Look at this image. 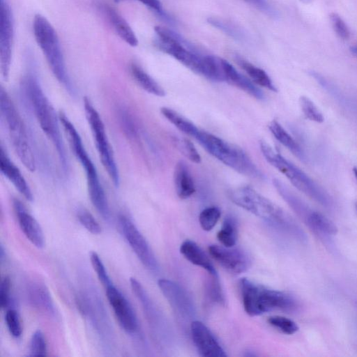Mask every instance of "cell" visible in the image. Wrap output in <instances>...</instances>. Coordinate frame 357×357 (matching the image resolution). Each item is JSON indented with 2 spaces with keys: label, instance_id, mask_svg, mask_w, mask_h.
Listing matches in <instances>:
<instances>
[{
  "label": "cell",
  "instance_id": "obj_1",
  "mask_svg": "<svg viewBox=\"0 0 357 357\" xmlns=\"http://www.w3.org/2000/svg\"><path fill=\"white\" fill-rule=\"evenodd\" d=\"M28 102L43 132L56 150L63 172L68 171V160L61 135L59 116L45 96L34 72L29 71L22 81Z\"/></svg>",
  "mask_w": 357,
  "mask_h": 357
},
{
  "label": "cell",
  "instance_id": "obj_2",
  "mask_svg": "<svg viewBox=\"0 0 357 357\" xmlns=\"http://www.w3.org/2000/svg\"><path fill=\"white\" fill-rule=\"evenodd\" d=\"M59 116L70 147L84 169L90 200L100 215L105 220L109 219V207L96 166L85 149L81 137L74 125L65 114L61 112Z\"/></svg>",
  "mask_w": 357,
  "mask_h": 357
},
{
  "label": "cell",
  "instance_id": "obj_3",
  "mask_svg": "<svg viewBox=\"0 0 357 357\" xmlns=\"http://www.w3.org/2000/svg\"><path fill=\"white\" fill-rule=\"evenodd\" d=\"M239 289L244 310L250 317L274 310L291 312L297 306L296 300L289 294L271 289L248 278L241 279Z\"/></svg>",
  "mask_w": 357,
  "mask_h": 357
},
{
  "label": "cell",
  "instance_id": "obj_4",
  "mask_svg": "<svg viewBox=\"0 0 357 357\" xmlns=\"http://www.w3.org/2000/svg\"><path fill=\"white\" fill-rule=\"evenodd\" d=\"M193 137L208 153L224 165L246 176L264 179L261 171L240 147L199 129Z\"/></svg>",
  "mask_w": 357,
  "mask_h": 357
},
{
  "label": "cell",
  "instance_id": "obj_5",
  "mask_svg": "<svg viewBox=\"0 0 357 357\" xmlns=\"http://www.w3.org/2000/svg\"><path fill=\"white\" fill-rule=\"evenodd\" d=\"M33 31L53 75L71 95L75 88L68 74L57 33L45 17L36 14L33 20Z\"/></svg>",
  "mask_w": 357,
  "mask_h": 357
},
{
  "label": "cell",
  "instance_id": "obj_6",
  "mask_svg": "<svg viewBox=\"0 0 357 357\" xmlns=\"http://www.w3.org/2000/svg\"><path fill=\"white\" fill-rule=\"evenodd\" d=\"M0 114L13 148L19 160L30 172L36 168V159L22 119L6 90L0 89Z\"/></svg>",
  "mask_w": 357,
  "mask_h": 357
},
{
  "label": "cell",
  "instance_id": "obj_7",
  "mask_svg": "<svg viewBox=\"0 0 357 357\" xmlns=\"http://www.w3.org/2000/svg\"><path fill=\"white\" fill-rule=\"evenodd\" d=\"M260 149L267 162L284 174L301 192L325 207L332 205L331 197L302 170L275 151L266 142H260Z\"/></svg>",
  "mask_w": 357,
  "mask_h": 357
},
{
  "label": "cell",
  "instance_id": "obj_8",
  "mask_svg": "<svg viewBox=\"0 0 357 357\" xmlns=\"http://www.w3.org/2000/svg\"><path fill=\"white\" fill-rule=\"evenodd\" d=\"M229 197L234 204L255 216L279 226L297 229L294 221L281 208L250 186L233 189L229 192Z\"/></svg>",
  "mask_w": 357,
  "mask_h": 357
},
{
  "label": "cell",
  "instance_id": "obj_9",
  "mask_svg": "<svg viewBox=\"0 0 357 357\" xmlns=\"http://www.w3.org/2000/svg\"><path fill=\"white\" fill-rule=\"evenodd\" d=\"M84 107L101 163L114 185L118 188L120 184L119 172L104 123L98 112L86 97L84 100Z\"/></svg>",
  "mask_w": 357,
  "mask_h": 357
},
{
  "label": "cell",
  "instance_id": "obj_10",
  "mask_svg": "<svg viewBox=\"0 0 357 357\" xmlns=\"http://www.w3.org/2000/svg\"><path fill=\"white\" fill-rule=\"evenodd\" d=\"M14 39V18L10 5L0 0V68L2 78L9 77Z\"/></svg>",
  "mask_w": 357,
  "mask_h": 357
},
{
  "label": "cell",
  "instance_id": "obj_11",
  "mask_svg": "<svg viewBox=\"0 0 357 357\" xmlns=\"http://www.w3.org/2000/svg\"><path fill=\"white\" fill-rule=\"evenodd\" d=\"M119 225L123 237L143 265L151 271H157V260L146 238L133 222L121 214L119 216Z\"/></svg>",
  "mask_w": 357,
  "mask_h": 357
},
{
  "label": "cell",
  "instance_id": "obj_12",
  "mask_svg": "<svg viewBox=\"0 0 357 357\" xmlns=\"http://www.w3.org/2000/svg\"><path fill=\"white\" fill-rule=\"evenodd\" d=\"M158 285L175 314L183 320L192 319L195 314L193 302L187 292L177 283L160 279Z\"/></svg>",
  "mask_w": 357,
  "mask_h": 357
},
{
  "label": "cell",
  "instance_id": "obj_13",
  "mask_svg": "<svg viewBox=\"0 0 357 357\" xmlns=\"http://www.w3.org/2000/svg\"><path fill=\"white\" fill-rule=\"evenodd\" d=\"M106 295L120 326L127 333L137 331L138 322L132 305L114 284L105 288Z\"/></svg>",
  "mask_w": 357,
  "mask_h": 357
},
{
  "label": "cell",
  "instance_id": "obj_14",
  "mask_svg": "<svg viewBox=\"0 0 357 357\" xmlns=\"http://www.w3.org/2000/svg\"><path fill=\"white\" fill-rule=\"evenodd\" d=\"M208 252L211 257L229 273L240 274L245 272L250 266L248 256L240 249L211 245L208 247Z\"/></svg>",
  "mask_w": 357,
  "mask_h": 357
},
{
  "label": "cell",
  "instance_id": "obj_15",
  "mask_svg": "<svg viewBox=\"0 0 357 357\" xmlns=\"http://www.w3.org/2000/svg\"><path fill=\"white\" fill-rule=\"evenodd\" d=\"M190 333L197 352L203 357H226L227 355L210 329L202 321L190 323Z\"/></svg>",
  "mask_w": 357,
  "mask_h": 357
},
{
  "label": "cell",
  "instance_id": "obj_16",
  "mask_svg": "<svg viewBox=\"0 0 357 357\" xmlns=\"http://www.w3.org/2000/svg\"><path fill=\"white\" fill-rule=\"evenodd\" d=\"M13 205L20 229L26 238L36 247L43 248L45 245L44 234L38 221L19 199H14Z\"/></svg>",
  "mask_w": 357,
  "mask_h": 357
},
{
  "label": "cell",
  "instance_id": "obj_17",
  "mask_svg": "<svg viewBox=\"0 0 357 357\" xmlns=\"http://www.w3.org/2000/svg\"><path fill=\"white\" fill-rule=\"evenodd\" d=\"M0 169L1 174L26 200L33 201V194L19 168L10 160L2 144L0 151Z\"/></svg>",
  "mask_w": 357,
  "mask_h": 357
},
{
  "label": "cell",
  "instance_id": "obj_18",
  "mask_svg": "<svg viewBox=\"0 0 357 357\" xmlns=\"http://www.w3.org/2000/svg\"><path fill=\"white\" fill-rule=\"evenodd\" d=\"M130 283L132 291L141 303L146 319L153 330L156 331L158 334L160 333V329L163 332L162 330L165 329L163 317H161L160 312L150 299L142 284L135 278H130Z\"/></svg>",
  "mask_w": 357,
  "mask_h": 357
},
{
  "label": "cell",
  "instance_id": "obj_19",
  "mask_svg": "<svg viewBox=\"0 0 357 357\" xmlns=\"http://www.w3.org/2000/svg\"><path fill=\"white\" fill-rule=\"evenodd\" d=\"M222 63L226 82L241 89L256 99H264L265 96L263 91L252 81L239 73L227 61L222 59Z\"/></svg>",
  "mask_w": 357,
  "mask_h": 357
},
{
  "label": "cell",
  "instance_id": "obj_20",
  "mask_svg": "<svg viewBox=\"0 0 357 357\" xmlns=\"http://www.w3.org/2000/svg\"><path fill=\"white\" fill-rule=\"evenodd\" d=\"M180 252L188 261L205 269L210 275L218 276L206 253L195 242L183 241L180 246Z\"/></svg>",
  "mask_w": 357,
  "mask_h": 357
},
{
  "label": "cell",
  "instance_id": "obj_21",
  "mask_svg": "<svg viewBox=\"0 0 357 357\" xmlns=\"http://www.w3.org/2000/svg\"><path fill=\"white\" fill-rule=\"evenodd\" d=\"M174 184L176 192L180 199H188L195 192L194 180L188 165L183 160H179L175 165Z\"/></svg>",
  "mask_w": 357,
  "mask_h": 357
},
{
  "label": "cell",
  "instance_id": "obj_22",
  "mask_svg": "<svg viewBox=\"0 0 357 357\" xmlns=\"http://www.w3.org/2000/svg\"><path fill=\"white\" fill-rule=\"evenodd\" d=\"M104 12L119 36L130 46H137V38L127 21L111 6H105Z\"/></svg>",
  "mask_w": 357,
  "mask_h": 357
},
{
  "label": "cell",
  "instance_id": "obj_23",
  "mask_svg": "<svg viewBox=\"0 0 357 357\" xmlns=\"http://www.w3.org/2000/svg\"><path fill=\"white\" fill-rule=\"evenodd\" d=\"M273 183L282 199L298 216L305 221L312 210L281 181L274 178Z\"/></svg>",
  "mask_w": 357,
  "mask_h": 357
},
{
  "label": "cell",
  "instance_id": "obj_24",
  "mask_svg": "<svg viewBox=\"0 0 357 357\" xmlns=\"http://www.w3.org/2000/svg\"><path fill=\"white\" fill-rule=\"evenodd\" d=\"M130 72L137 84L147 93L158 97L165 96L163 88L140 66L132 63Z\"/></svg>",
  "mask_w": 357,
  "mask_h": 357
},
{
  "label": "cell",
  "instance_id": "obj_25",
  "mask_svg": "<svg viewBox=\"0 0 357 357\" xmlns=\"http://www.w3.org/2000/svg\"><path fill=\"white\" fill-rule=\"evenodd\" d=\"M268 129L274 137L284 146L288 149L294 155L300 160H305V155L294 139L286 131V130L275 120L271 121Z\"/></svg>",
  "mask_w": 357,
  "mask_h": 357
},
{
  "label": "cell",
  "instance_id": "obj_26",
  "mask_svg": "<svg viewBox=\"0 0 357 357\" xmlns=\"http://www.w3.org/2000/svg\"><path fill=\"white\" fill-rule=\"evenodd\" d=\"M28 295L30 303L35 307L47 313L54 312L50 292L45 286L38 283L31 284L29 288Z\"/></svg>",
  "mask_w": 357,
  "mask_h": 357
},
{
  "label": "cell",
  "instance_id": "obj_27",
  "mask_svg": "<svg viewBox=\"0 0 357 357\" xmlns=\"http://www.w3.org/2000/svg\"><path fill=\"white\" fill-rule=\"evenodd\" d=\"M236 61L246 72L255 84L272 91H277L276 86L274 85L268 75L264 70L255 66L240 56H236Z\"/></svg>",
  "mask_w": 357,
  "mask_h": 357
},
{
  "label": "cell",
  "instance_id": "obj_28",
  "mask_svg": "<svg viewBox=\"0 0 357 357\" xmlns=\"http://www.w3.org/2000/svg\"><path fill=\"white\" fill-rule=\"evenodd\" d=\"M305 222L318 234L335 235L338 232V228L335 224L317 211H312Z\"/></svg>",
  "mask_w": 357,
  "mask_h": 357
},
{
  "label": "cell",
  "instance_id": "obj_29",
  "mask_svg": "<svg viewBox=\"0 0 357 357\" xmlns=\"http://www.w3.org/2000/svg\"><path fill=\"white\" fill-rule=\"evenodd\" d=\"M160 113L167 121L185 135L193 137L199 130L192 122L169 107H161Z\"/></svg>",
  "mask_w": 357,
  "mask_h": 357
},
{
  "label": "cell",
  "instance_id": "obj_30",
  "mask_svg": "<svg viewBox=\"0 0 357 357\" xmlns=\"http://www.w3.org/2000/svg\"><path fill=\"white\" fill-rule=\"evenodd\" d=\"M219 242L225 247H234L237 240V223L231 215H227L223 221L222 227L217 234Z\"/></svg>",
  "mask_w": 357,
  "mask_h": 357
},
{
  "label": "cell",
  "instance_id": "obj_31",
  "mask_svg": "<svg viewBox=\"0 0 357 357\" xmlns=\"http://www.w3.org/2000/svg\"><path fill=\"white\" fill-rule=\"evenodd\" d=\"M173 145L186 158L195 163H200L201 156L193 143L188 139L178 136H172Z\"/></svg>",
  "mask_w": 357,
  "mask_h": 357
},
{
  "label": "cell",
  "instance_id": "obj_32",
  "mask_svg": "<svg viewBox=\"0 0 357 357\" xmlns=\"http://www.w3.org/2000/svg\"><path fill=\"white\" fill-rule=\"evenodd\" d=\"M221 215V211L216 206H210L203 209L199 216V222L203 230L211 231L217 224Z\"/></svg>",
  "mask_w": 357,
  "mask_h": 357
},
{
  "label": "cell",
  "instance_id": "obj_33",
  "mask_svg": "<svg viewBox=\"0 0 357 357\" xmlns=\"http://www.w3.org/2000/svg\"><path fill=\"white\" fill-rule=\"evenodd\" d=\"M267 321L271 326L286 335H293L299 329L293 320L280 315L271 316L268 318Z\"/></svg>",
  "mask_w": 357,
  "mask_h": 357
},
{
  "label": "cell",
  "instance_id": "obj_34",
  "mask_svg": "<svg viewBox=\"0 0 357 357\" xmlns=\"http://www.w3.org/2000/svg\"><path fill=\"white\" fill-rule=\"evenodd\" d=\"M47 342L40 330L36 331L31 338L29 344V356H45L47 355Z\"/></svg>",
  "mask_w": 357,
  "mask_h": 357
},
{
  "label": "cell",
  "instance_id": "obj_35",
  "mask_svg": "<svg viewBox=\"0 0 357 357\" xmlns=\"http://www.w3.org/2000/svg\"><path fill=\"white\" fill-rule=\"evenodd\" d=\"M208 22L214 27L236 40H242L244 39L243 33L237 26L229 22L214 17L208 18Z\"/></svg>",
  "mask_w": 357,
  "mask_h": 357
},
{
  "label": "cell",
  "instance_id": "obj_36",
  "mask_svg": "<svg viewBox=\"0 0 357 357\" xmlns=\"http://www.w3.org/2000/svg\"><path fill=\"white\" fill-rule=\"evenodd\" d=\"M300 106L305 116L312 121L322 123L324 118L313 102L306 96L299 99Z\"/></svg>",
  "mask_w": 357,
  "mask_h": 357
},
{
  "label": "cell",
  "instance_id": "obj_37",
  "mask_svg": "<svg viewBox=\"0 0 357 357\" xmlns=\"http://www.w3.org/2000/svg\"><path fill=\"white\" fill-rule=\"evenodd\" d=\"M5 321L10 334L18 338L22 333L20 316L15 309H8L5 314Z\"/></svg>",
  "mask_w": 357,
  "mask_h": 357
},
{
  "label": "cell",
  "instance_id": "obj_38",
  "mask_svg": "<svg viewBox=\"0 0 357 357\" xmlns=\"http://www.w3.org/2000/svg\"><path fill=\"white\" fill-rule=\"evenodd\" d=\"M77 216L80 224L93 234L101 233V227L93 215L84 208L79 209Z\"/></svg>",
  "mask_w": 357,
  "mask_h": 357
},
{
  "label": "cell",
  "instance_id": "obj_39",
  "mask_svg": "<svg viewBox=\"0 0 357 357\" xmlns=\"http://www.w3.org/2000/svg\"><path fill=\"white\" fill-rule=\"evenodd\" d=\"M90 260L93 270L105 288L113 284L100 256L96 252H91Z\"/></svg>",
  "mask_w": 357,
  "mask_h": 357
},
{
  "label": "cell",
  "instance_id": "obj_40",
  "mask_svg": "<svg viewBox=\"0 0 357 357\" xmlns=\"http://www.w3.org/2000/svg\"><path fill=\"white\" fill-rule=\"evenodd\" d=\"M207 295L213 302L224 305L225 296L219 282L218 276L211 275V280L207 284Z\"/></svg>",
  "mask_w": 357,
  "mask_h": 357
},
{
  "label": "cell",
  "instance_id": "obj_41",
  "mask_svg": "<svg viewBox=\"0 0 357 357\" xmlns=\"http://www.w3.org/2000/svg\"><path fill=\"white\" fill-rule=\"evenodd\" d=\"M330 20L332 26L338 37L342 40H347L350 36V31L342 17L336 13H331L330 14Z\"/></svg>",
  "mask_w": 357,
  "mask_h": 357
},
{
  "label": "cell",
  "instance_id": "obj_42",
  "mask_svg": "<svg viewBox=\"0 0 357 357\" xmlns=\"http://www.w3.org/2000/svg\"><path fill=\"white\" fill-rule=\"evenodd\" d=\"M10 278L6 275L1 281L0 285V305L1 308H7L10 303Z\"/></svg>",
  "mask_w": 357,
  "mask_h": 357
},
{
  "label": "cell",
  "instance_id": "obj_43",
  "mask_svg": "<svg viewBox=\"0 0 357 357\" xmlns=\"http://www.w3.org/2000/svg\"><path fill=\"white\" fill-rule=\"evenodd\" d=\"M120 121L121 126L126 135L129 137L134 138L137 135L136 126L132 121V117L126 111L120 112Z\"/></svg>",
  "mask_w": 357,
  "mask_h": 357
},
{
  "label": "cell",
  "instance_id": "obj_44",
  "mask_svg": "<svg viewBox=\"0 0 357 357\" xmlns=\"http://www.w3.org/2000/svg\"><path fill=\"white\" fill-rule=\"evenodd\" d=\"M151 10H154L158 15L166 21L172 22V19L163 10L160 0H137Z\"/></svg>",
  "mask_w": 357,
  "mask_h": 357
},
{
  "label": "cell",
  "instance_id": "obj_45",
  "mask_svg": "<svg viewBox=\"0 0 357 357\" xmlns=\"http://www.w3.org/2000/svg\"><path fill=\"white\" fill-rule=\"evenodd\" d=\"M250 4L255 6L259 10H261L262 12H265L269 8V3L266 1V0H244Z\"/></svg>",
  "mask_w": 357,
  "mask_h": 357
},
{
  "label": "cell",
  "instance_id": "obj_46",
  "mask_svg": "<svg viewBox=\"0 0 357 357\" xmlns=\"http://www.w3.org/2000/svg\"><path fill=\"white\" fill-rule=\"evenodd\" d=\"M350 51L352 54L357 56V43L350 47Z\"/></svg>",
  "mask_w": 357,
  "mask_h": 357
},
{
  "label": "cell",
  "instance_id": "obj_47",
  "mask_svg": "<svg viewBox=\"0 0 357 357\" xmlns=\"http://www.w3.org/2000/svg\"><path fill=\"white\" fill-rule=\"evenodd\" d=\"M5 256H6V253H4V248H3V245H1V248H0V260H1V261H3Z\"/></svg>",
  "mask_w": 357,
  "mask_h": 357
},
{
  "label": "cell",
  "instance_id": "obj_48",
  "mask_svg": "<svg viewBox=\"0 0 357 357\" xmlns=\"http://www.w3.org/2000/svg\"><path fill=\"white\" fill-rule=\"evenodd\" d=\"M353 172H354V176L357 180V167H354L353 168Z\"/></svg>",
  "mask_w": 357,
  "mask_h": 357
},
{
  "label": "cell",
  "instance_id": "obj_49",
  "mask_svg": "<svg viewBox=\"0 0 357 357\" xmlns=\"http://www.w3.org/2000/svg\"><path fill=\"white\" fill-rule=\"evenodd\" d=\"M300 1L304 3H309L312 2L313 0H300Z\"/></svg>",
  "mask_w": 357,
  "mask_h": 357
},
{
  "label": "cell",
  "instance_id": "obj_50",
  "mask_svg": "<svg viewBox=\"0 0 357 357\" xmlns=\"http://www.w3.org/2000/svg\"><path fill=\"white\" fill-rule=\"evenodd\" d=\"M354 208H355V211H356V213L357 215V201L355 202V203H354Z\"/></svg>",
  "mask_w": 357,
  "mask_h": 357
},
{
  "label": "cell",
  "instance_id": "obj_51",
  "mask_svg": "<svg viewBox=\"0 0 357 357\" xmlns=\"http://www.w3.org/2000/svg\"><path fill=\"white\" fill-rule=\"evenodd\" d=\"M123 1V0H114V1H115V2H116V3H117V2H120V1Z\"/></svg>",
  "mask_w": 357,
  "mask_h": 357
}]
</instances>
